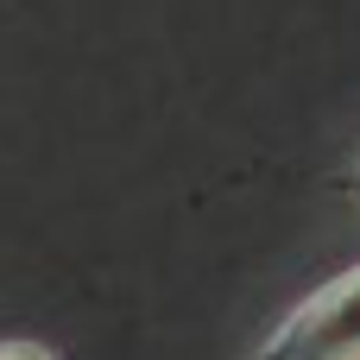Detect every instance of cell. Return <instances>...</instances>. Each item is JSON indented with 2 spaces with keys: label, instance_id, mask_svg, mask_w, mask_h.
I'll return each instance as SVG.
<instances>
[{
  "label": "cell",
  "instance_id": "6da1fadb",
  "mask_svg": "<svg viewBox=\"0 0 360 360\" xmlns=\"http://www.w3.org/2000/svg\"><path fill=\"white\" fill-rule=\"evenodd\" d=\"M240 360H360V259L297 297Z\"/></svg>",
  "mask_w": 360,
  "mask_h": 360
},
{
  "label": "cell",
  "instance_id": "7a4b0ae2",
  "mask_svg": "<svg viewBox=\"0 0 360 360\" xmlns=\"http://www.w3.org/2000/svg\"><path fill=\"white\" fill-rule=\"evenodd\" d=\"M0 360H63V348L38 342V335H0Z\"/></svg>",
  "mask_w": 360,
  "mask_h": 360
},
{
  "label": "cell",
  "instance_id": "3957f363",
  "mask_svg": "<svg viewBox=\"0 0 360 360\" xmlns=\"http://www.w3.org/2000/svg\"><path fill=\"white\" fill-rule=\"evenodd\" d=\"M348 190H354V196H360V152H354V158H348Z\"/></svg>",
  "mask_w": 360,
  "mask_h": 360
}]
</instances>
